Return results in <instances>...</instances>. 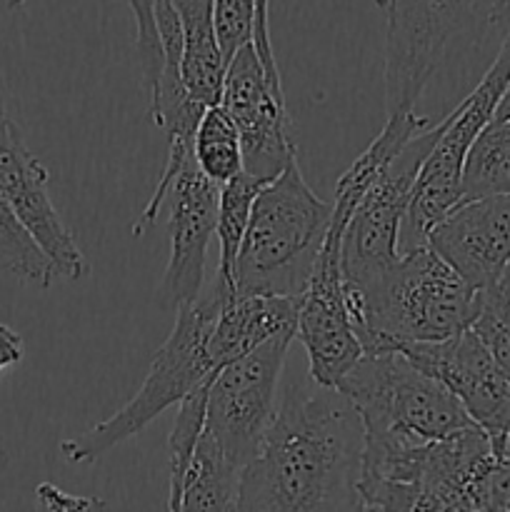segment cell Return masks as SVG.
<instances>
[{"mask_svg":"<svg viewBox=\"0 0 510 512\" xmlns=\"http://www.w3.org/2000/svg\"><path fill=\"white\" fill-rule=\"evenodd\" d=\"M363 423L343 390L288 380L258 453L240 473L238 510L330 512L360 508Z\"/></svg>","mask_w":510,"mask_h":512,"instance_id":"1","label":"cell"},{"mask_svg":"<svg viewBox=\"0 0 510 512\" xmlns=\"http://www.w3.org/2000/svg\"><path fill=\"white\" fill-rule=\"evenodd\" d=\"M345 293L363 353L453 338L473 325L483 298L430 245L405 250Z\"/></svg>","mask_w":510,"mask_h":512,"instance_id":"2","label":"cell"},{"mask_svg":"<svg viewBox=\"0 0 510 512\" xmlns=\"http://www.w3.org/2000/svg\"><path fill=\"white\" fill-rule=\"evenodd\" d=\"M493 463V440L480 425L413 448L363 443L360 508L485 512Z\"/></svg>","mask_w":510,"mask_h":512,"instance_id":"3","label":"cell"},{"mask_svg":"<svg viewBox=\"0 0 510 512\" xmlns=\"http://www.w3.org/2000/svg\"><path fill=\"white\" fill-rule=\"evenodd\" d=\"M333 203L305 183L298 160L260 188L233 273V295L300 298L313 278Z\"/></svg>","mask_w":510,"mask_h":512,"instance_id":"4","label":"cell"},{"mask_svg":"<svg viewBox=\"0 0 510 512\" xmlns=\"http://www.w3.org/2000/svg\"><path fill=\"white\" fill-rule=\"evenodd\" d=\"M335 388L358 410L363 443L410 448L475 425L435 375L395 348L363 353Z\"/></svg>","mask_w":510,"mask_h":512,"instance_id":"5","label":"cell"},{"mask_svg":"<svg viewBox=\"0 0 510 512\" xmlns=\"http://www.w3.org/2000/svg\"><path fill=\"white\" fill-rule=\"evenodd\" d=\"M385 30V113H413L458 45L510 28V0H390Z\"/></svg>","mask_w":510,"mask_h":512,"instance_id":"6","label":"cell"},{"mask_svg":"<svg viewBox=\"0 0 510 512\" xmlns=\"http://www.w3.org/2000/svg\"><path fill=\"white\" fill-rule=\"evenodd\" d=\"M220 305L223 300L213 288L208 295L200 293V298L193 303L178 305L173 330L155 353L148 375L130 403H125L103 423L60 443V453L70 465L95 463L115 445L125 443L148 428L165 410L183 403V398H188L195 388L205 385L218 373L210 363L205 345H208V335L218 318Z\"/></svg>","mask_w":510,"mask_h":512,"instance_id":"7","label":"cell"},{"mask_svg":"<svg viewBox=\"0 0 510 512\" xmlns=\"http://www.w3.org/2000/svg\"><path fill=\"white\" fill-rule=\"evenodd\" d=\"M510 85V28L505 30L498 55L485 70L480 83L440 120V135L420 168L403 228L398 250H413L425 245L430 228L443 220L460 203V175L463 160L475 135L495 118L500 100Z\"/></svg>","mask_w":510,"mask_h":512,"instance_id":"8","label":"cell"},{"mask_svg":"<svg viewBox=\"0 0 510 512\" xmlns=\"http://www.w3.org/2000/svg\"><path fill=\"white\" fill-rule=\"evenodd\" d=\"M440 135V123L423 128L388 160L350 213L340 243L345 290H353L388 268L400 255L398 240L418 183L420 168Z\"/></svg>","mask_w":510,"mask_h":512,"instance_id":"9","label":"cell"},{"mask_svg":"<svg viewBox=\"0 0 510 512\" xmlns=\"http://www.w3.org/2000/svg\"><path fill=\"white\" fill-rule=\"evenodd\" d=\"M295 333H280L210 378L205 428L240 470L258 453L275 418V393Z\"/></svg>","mask_w":510,"mask_h":512,"instance_id":"10","label":"cell"},{"mask_svg":"<svg viewBox=\"0 0 510 512\" xmlns=\"http://www.w3.org/2000/svg\"><path fill=\"white\" fill-rule=\"evenodd\" d=\"M220 105L240 133L245 173L268 183L298 160L283 88L265 73L253 43L243 45L225 65Z\"/></svg>","mask_w":510,"mask_h":512,"instance_id":"11","label":"cell"},{"mask_svg":"<svg viewBox=\"0 0 510 512\" xmlns=\"http://www.w3.org/2000/svg\"><path fill=\"white\" fill-rule=\"evenodd\" d=\"M48 180V168L25 145L18 125L8 115L0 118V195L48 255L58 278L83 280L90 265L50 200Z\"/></svg>","mask_w":510,"mask_h":512,"instance_id":"12","label":"cell"},{"mask_svg":"<svg viewBox=\"0 0 510 512\" xmlns=\"http://www.w3.org/2000/svg\"><path fill=\"white\" fill-rule=\"evenodd\" d=\"M395 350L435 375L490 438L510 435V380L473 328L440 343H410Z\"/></svg>","mask_w":510,"mask_h":512,"instance_id":"13","label":"cell"},{"mask_svg":"<svg viewBox=\"0 0 510 512\" xmlns=\"http://www.w3.org/2000/svg\"><path fill=\"white\" fill-rule=\"evenodd\" d=\"M220 185L213 183L195 158L185 160L165 190L168 203L170 260L165 265L160 295L170 305L193 303L203 293L208 245L218 223Z\"/></svg>","mask_w":510,"mask_h":512,"instance_id":"14","label":"cell"},{"mask_svg":"<svg viewBox=\"0 0 510 512\" xmlns=\"http://www.w3.org/2000/svg\"><path fill=\"white\" fill-rule=\"evenodd\" d=\"M425 245L475 290H490L510 263V195L460 200Z\"/></svg>","mask_w":510,"mask_h":512,"instance_id":"15","label":"cell"},{"mask_svg":"<svg viewBox=\"0 0 510 512\" xmlns=\"http://www.w3.org/2000/svg\"><path fill=\"white\" fill-rule=\"evenodd\" d=\"M295 338L308 355V373L323 385H338L340 378L363 355V343L350 313L343 275L315 273L300 295Z\"/></svg>","mask_w":510,"mask_h":512,"instance_id":"16","label":"cell"},{"mask_svg":"<svg viewBox=\"0 0 510 512\" xmlns=\"http://www.w3.org/2000/svg\"><path fill=\"white\" fill-rule=\"evenodd\" d=\"M300 298L285 295H233L220 305L208 335V355L215 370L250 353L280 333H295Z\"/></svg>","mask_w":510,"mask_h":512,"instance_id":"17","label":"cell"},{"mask_svg":"<svg viewBox=\"0 0 510 512\" xmlns=\"http://www.w3.org/2000/svg\"><path fill=\"white\" fill-rule=\"evenodd\" d=\"M183 35V80L205 105L220 103L225 60L215 33V0H170Z\"/></svg>","mask_w":510,"mask_h":512,"instance_id":"18","label":"cell"},{"mask_svg":"<svg viewBox=\"0 0 510 512\" xmlns=\"http://www.w3.org/2000/svg\"><path fill=\"white\" fill-rule=\"evenodd\" d=\"M240 473L243 470L223 453L213 433L205 428L190 458L180 510H238Z\"/></svg>","mask_w":510,"mask_h":512,"instance_id":"19","label":"cell"},{"mask_svg":"<svg viewBox=\"0 0 510 512\" xmlns=\"http://www.w3.org/2000/svg\"><path fill=\"white\" fill-rule=\"evenodd\" d=\"M263 180L255 175L240 170L230 180L220 185V198H218V223H215V235H218V278H215L213 290L218 298L228 300L233 298V273H235V260H238L240 243L248 230L250 213H253V203L258 198Z\"/></svg>","mask_w":510,"mask_h":512,"instance_id":"20","label":"cell"},{"mask_svg":"<svg viewBox=\"0 0 510 512\" xmlns=\"http://www.w3.org/2000/svg\"><path fill=\"white\" fill-rule=\"evenodd\" d=\"M510 195V118H493L470 145L460 175V200Z\"/></svg>","mask_w":510,"mask_h":512,"instance_id":"21","label":"cell"},{"mask_svg":"<svg viewBox=\"0 0 510 512\" xmlns=\"http://www.w3.org/2000/svg\"><path fill=\"white\" fill-rule=\"evenodd\" d=\"M193 158L213 183L223 185L243 170V148L233 118L220 103L208 105L193 140Z\"/></svg>","mask_w":510,"mask_h":512,"instance_id":"22","label":"cell"},{"mask_svg":"<svg viewBox=\"0 0 510 512\" xmlns=\"http://www.w3.org/2000/svg\"><path fill=\"white\" fill-rule=\"evenodd\" d=\"M0 268L15 275L20 283L35 285L40 290H48L58 278L48 255L30 238L3 195H0Z\"/></svg>","mask_w":510,"mask_h":512,"instance_id":"23","label":"cell"},{"mask_svg":"<svg viewBox=\"0 0 510 512\" xmlns=\"http://www.w3.org/2000/svg\"><path fill=\"white\" fill-rule=\"evenodd\" d=\"M208 385L195 388L183 403L178 405L173 430L168 438L170 450V493H168V510H180V495H183L185 475H188L190 458L195 453L200 435L205 430V408H208Z\"/></svg>","mask_w":510,"mask_h":512,"instance_id":"24","label":"cell"},{"mask_svg":"<svg viewBox=\"0 0 510 512\" xmlns=\"http://www.w3.org/2000/svg\"><path fill=\"white\" fill-rule=\"evenodd\" d=\"M255 0H215V33L225 65L243 45L253 43Z\"/></svg>","mask_w":510,"mask_h":512,"instance_id":"25","label":"cell"},{"mask_svg":"<svg viewBox=\"0 0 510 512\" xmlns=\"http://www.w3.org/2000/svg\"><path fill=\"white\" fill-rule=\"evenodd\" d=\"M130 10H133L135 25V48H138L140 58V73H143L145 93L155 90L160 75V63H163V50H160L158 25H155V0H128Z\"/></svg>","mask_w":510,"mask_h":512,"instance_id":"26","label":"cell"},{"mask_svg":"<svg viewBox=\"0 0 510 512\" xmlns=\"http://www.w3.org/2000/svg\"><path fill=\"white\" fill-rule=\"evenodd\" d=\"M470 328L478 333V338L483 340L485 348L490 350V355H493V360L498 363V368L503 370L505 378L510 380V310L503 308L500 303H495L488 293H483L478 318L473 320Z\"/></svg>","mask_w":510,"mask_h":512,"instance_id":"27","label":"cell"},{"mask_svg":"<svg viewBox=\"0 0 510 512\" xmlns=\"http://www.w3.org/2000/svg\"><path fill=\"white\" fill-rule=\"evenodd\" d=\"M493 448L495 463L485 488V510H510V435L493 440Z\"/></svg>","mask_w":510,"mask_h":512,"instance_id":"28","label":"cell"},{"mask_svg":"<svg viewBox=\"0 0 510 512\" xmlns=\"http://www.w3.org/2000/svg\"><path fill=\"white\" fill-rule=\"evenodd\" d=\"M253 45L258 53L260 63H263L265 73L270 75L275 85L283 88L280 83V70L278 60H275L273 38H270V0H255V23H253Z\"/></svg>","mask_w":510,"mask_h":512,"instance_id":"29","label":"cell"},{"mask_svg":"<svg viewBox=\"0 0 510 512\" xmlns=\"http://www.w3.org/2000/svg\"><path fill=\"white\" fill-rule=\"evenodd\" d=\"M35 498L43 510H58V512H70V510H103L105 503L95 498H83V495H70L65 490H60L53 483H40L35 488Z\"/></svg>","mask_w":510,"mask_h":512,"instance_id":"30","label":"cell"},{"mask_svg":"<svg viewBox=\"0 0 510 512\" xmlns=\"http://www.w3.org/2000/svg\"><path fill=\"white\" fill-rule=\"evenodd\" d=\"M23 355V338L13 328H8V325H0V373L18 365L23 360Z\"/></svg>","mask_w":510,"mask_h":512,"instance_id":"31","label":"cell"},{"mask_svg":"<svg viewBox=\"0 0 510 512\" xmlns=\"http://www.w3.org/2000/svg\"><path fill=\"white\" fill-rule=\"evenodd\" d=\"M483 293H488L495 303H500L503 308L510 310V263L505 265V270H503V275L498 278V283H495L490 290H483Z\"/></svg>","mask_w":510,"mask_h":512,"instance_id":"32","label":"cell"},{"mask_svg":"<svg viewBox=\"0 0 510 512\" xmlns=\"http://www.w3.org/2000/svg\"><path fill=\"white\" fill-rule=\"evenodd\" d=\"M495 118H498V120L510 118V85H508V90H505L503 100H500L498 110H495Z\"/></svg>","mask_w":510,"mask_h":512,"instance_id":"33","label":"cell"},{"mask_svg":"<svg viewBox=\"0 0 510 512\" xmlns=\"http://www.w3.org/2000/svg\"><path fill=\"white\" fill-rule=\"evenodd\" d=\"M25 3H28V0H0V5H3V8H8V10L20 8V5H25Z\"/></svg>","mask_w":510,"mask_h":512,"instance_id":"34","label":"cell"},{"mask_svg":"<svg viewBox=\"0 0 510 512\" xmlns=\"http://www.w3.org/2000/svg\"><path fill=\"white\" fill-rule=\"evenodd\" d=\"M0 118H5V100H3V95H0Z\"/></svg>","mask_w":510,"mask_h":512,"instance_id":"35","label":"cell"},{"mask_svg":"<svg viewBox=\"0 0 510 512\" xmlns=\"http://www.w3.org/2000/svg\"><path fill=\"white\" fill-rule=\"evenodd\" d=\"M388 3H390V0H375V5H378V8H388Z\"/></svg>","mask_w":510,"mask_h":512,"instance_id":"36","label":"cell"}]
</instances>
